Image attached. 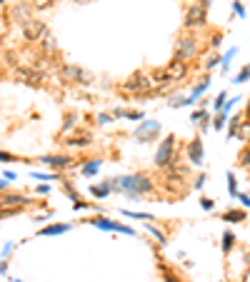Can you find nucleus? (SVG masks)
<instances>
[{
  "mask_svg": "<svg viewBox=\"0 0 250 282\" xmlns=\"http://www.w3.org/2000/svg\"><path fill=\"white\" fill-rule=\"evenodd\" d=\"M113 187L115 190H125V192H130V195H143V192H148L153 187V182H150L148 175L135 173V175H123V177L113 180Z\"/></svg>",
  "mask_w": 250,
  "mask_h": 282,
  "instance_id": "1",
  "label": "nucleus"
},
{
  "mask_svg": "<svg viewBox=\"0 0 250 282\" xmlns=\"http://www.w3.org/2000/svg\"><path fill=\"white\" fill-rule=\"evenodd\" d=\"M38 192H40V195H48V192H50V187H48V185H40V187H38Z\"/></svg>",
  "mask_w": 250,
  "mask_h": 282,
  "instance_id": "47",
  "label": "nucleus"
},
{
  "mask_svg": "<svg viewBox=\"0 0 250 282\" xmlns=\"http://www.w3.org/2000/svg\"><path fill=\"white\" fill-rule=\"evenodd\" d=\"M248 77H250V65H245L238 75H235V80H233V83L235 85H243V83H248Z\"/></svg>",
  "mask_w": 250,
  "mask_h": 282,
  "instance_id": "22",
  "label": "nucleus"
},
{
  "mask_svg": "<svg viewBox=\"0 0 250 282\" xmlns=\"http://www.w3.org/2000/svg\"><path fill=\"white\" fill-rule=\"evenodd\" d=\"M203 185H205V177L200 175V177H198V180L193 182V187H195V190H203Z\"/></svg>",
  "mask_w": 250,
  "mask_h": 282,
  "instance_id": "45",
  "label": "nucleus"
},
{
  "mask_svg": "<svg viewBox=\"0 0 250 282\" xmlns=\"http://www.w3.org/2000/svg\"><path fill=\"white\" fill-rule=\"evenodd\" d=\"M233 243H235V237H233V232H230V230H225V232H223V252H230Z\"/></svg>",
  "mask_w": 250,
  "mask_h": 282,
  "instance_id": "23",
  "label": "nucleus"
},
{
  "mask_svg": "<svg viewBox=\"0 0 250 282\" xmlns=\"http://www.w3.org/2000/svg\"><path fill=\"white\" fill-rule=\"evenodd\" d=\"M200 205H203V210H213V208H215V200H208V197H203V200H200Z\"/></svg>",
  "mask_w": 250,
  "mask_h": 282,
  "instance_id": "35",
  "label": "nucleus"
},
{
  "mask_svg": "<svg viewBox=\"0 0 250 282\" xmlns=\"http://www.w3.org/2000/svg\"><path fill=\"white\" fill-rule=\"evenodd\" d=\"M165 70L170 72V77H173V80H183V77L188 75V63H183V60H175V58H173V63H170L168 68H165Z\"/></svg>",
  "mask_w": 250,
  "mask_h": 282,
  "instance_id": "13",
  "label": "nucleus"
},
{
  "mask_svg": "<svg viewBox=\"0 0 250 282\" xmlns=\"http://www.w3.org/2000/svg\"><path fill=\"white\" fill-rule=\"evenodd\" d=\"M48 35V28H45V23L43 20H30V23H25L23 25V37L25 40H30V43H38V40H43Z\"/></svg>",
  "mask_w": 250,
  "mask_h": 282,
  "instance_id": "6",
  "label": "nucleus"
},
{
  "mask_svg": "<svg viewBox=\"0 0 250 282\" xmlns=\"http://www.w3.org/2000/svg\"><path fill=\"white\" fill-rule=\"evenodd\" d=\"M65 195H68V197H73V203H78V195H75V190H73L70 185H65Z\"/></svg>",
  "mask_w": 250,
  "mask_h": 282,
  "instance_id": "41",
  "label": "nucleus"
},
{
  "mask_svg": "<svg viewBox=\"0 0 250 282\" xmlns=\"http://www.w3.org/2000/svg\"><path fill=\"white\" fill-rule=\"evenodd\" d=\"M10 18H13L15 23H20V25L30 23V20H33V18H30V3H18L15 8H10Z\"/></svg>",
  "mask_w": 250,
  "mask_h": 282,
  "instance_id": "11",
  "label": "nucleus"
},
{
  "mask_svg": "<svg viewBox=\"0 0 250 282\" xmlns=\"http://www.w3.org/2000/svg\"><path fill=\"white\" fill-rule=\"evenodd\" d=\"M100 170V160H90V163L83 165V175H95Z\"/></svg>",
  "mask_w": 250,
  "mask_h": 282,
  "instance_id": "20",
  "label": "nucleus"
},
{
  "mask_svg": "<svg viewBox=\"0 0 250 282\" xmlns=\"http://www.w3.org/2000/svg\"><path fill=\"white\" fill-rule=\"evenodd\" d=\"M240 165H245V168H250V145L240 152Z\"/></svg>",
  "mask_w": 250,
  "mask_h": 282,
  "instance_id": "31",
  "label": "nucleus"
},
{
  "mask_svg": "<svg viewBox=\"0 0 250 282\" xmlns=\"http://www.w3.org/2000/svg\"><path fill=\"white\" fill-rule=\"evenodd\" d=\"M240 125H243L240 117H233V120H230V128H228V138H235V135L240 133Z\"/></svg>",
  "mask_w": 250,
  "mask_h": 282,
  "instance_id": "24",
  "label": "nucleus"
},
{
  "mask_svg": "<svg viewBox=\"0 0 250 282\" xmlns=\"http://www.w3.org/2000/svg\"><path fill=\"white\" fill-rule=\"evenodd\" d=\"M108 123H113V117H108L105 112H103V115H98V125H108Z\"/></svg>",
  "mask_w": 250,
  "mask_h": 282,
  "instance_id": "39",
  "label": "nucleus"
},
{
  "mask_svg": "<svg viewBox=\"0 0 250 282\" xmlns=\"http://www.w3.org/2000/svg\"><path fill=\"white\" fill-rule=\"evenodd\" d=\"M173 152H175V138L170 135V138H165V140L160 142V147H158V152H155V165H158V168L173 165Z\"/></svg>",
  "mask_w": 250,
  "mask_h": 282,
  "instance_id": "4",
  "label": "nucleus"
},
{
  "mask_svg": "<svg viewBox=\"0 0 250 282\" xmlns=\"http://www.w3.org/2000/svg\"><path fill=\"white\" fill-rule=\"evenodd\" d=\"M223 220H228V222H243L245 220V212L243 210H228L223 215Z\"/></svg>",
  "mask_w": 250,
  "mask_h": 282,
  "instance_id": "19",
  "label": "nucleus"
},
{
  "mask_svg": "<svg viewBox=\"0 0 250 282\" xmlns=\"http://www.w3.org/2000/svg\"><path fill=\"white\" fill-rule=\"evenodd\" d=\"M68 145H73V147H85V145H90V138H70Z\"/></svg>",
  "mask_w": 250,
  "mask_h": 282,
  "instance_id": "29",
  "label": "nucleus"
},
{
  "mask_svg": "<svg viewBox=\"0 0 250 282\" xmlns=\"http://www.w3.org/2000/svg\"><path fill=\"white\" fill-rule=\"evenodd\" d=\"M43 48L50 50V53L55 50V37H53V35H45V37H43Z\"/></svg>",
  "mask_w": 250,
  "mask_h": 282,
  "instance_id": "30",
  "label": "nucleus"
},
{
  "mask_svg": "<svg viewBox=\"0 0 250 282\" xmlns=\"http://www.w3.org/2000/svg\"><path fill=\"white\" fill-rule=\"evenodd\" d=\"M13 180H15V173H8L5 170L3 173V187H8V182H13Z\"/></svg>",
  "mask_w": 250,
  "mask_h": 282,
  "instance_id": "37",
  "label": "nucleus"
},
{
  "mask_svg": "<svg viewBox=\"0 0 250 282\" xmlns=\"http://www.w3.org/2000/svg\"><path fill=\"white\" fill-rule=\"evenodd\" d=\"M93 225L98 227V230H110V232H123V235H135L133 232V227H125V225H120V222H113V220H108V217H95L93 220Z\"/></svg>",
  "mask_w": 250,
  "mask_h": 282,
  "instance_id": "9",
  "label": "nucleus"
},
{
  "mask_svg": "<svg viewBox=\"0 0 250 282\" xmlns=\"http://www.w3.org/2000/svg\"><path fill=\"white\" fill-rule=\"evenodd\" d=\"M208 85H210V77H205V80H200V83H198V85L193 88V93H190L188 98H190V100L195 103V100H198V98H200V95H203V93L208 90Z\"/></svg>",
  "mask_w": 250,
  "mask_h": 282,
  "instance_id": "17",
  "label": "nucleus"
},
{
  "mask_svg": "<svg viewBox=\"0 0 250 282\" xmlns=\"http://www.w3.org/2000/svg\"><path fill=\"white\" fill-rule=\"evenodd\" d=\"M218 63H220L218 58H210V60H208V63H205V70H213V68H215Z\"/></svg>",
  "mask_w": 250,
  "mask_h": 282,
  "instance_id": "42",
  "label": "nucleus"
},
{
  "mask_svg": "<svg viewBox=\"0 0 250 282\" xmlns=\"http://www.w3.org/2000/svg\"><path fill=\"white\" fill-rule=\"evenodd\" d=\"M125 217H133V220H150L153 222V215L150 212H133V210H123Z\"/></svg>",
  "mask_w": 250,
  "mask_h": 282,
  "instance_id": "21",
  "label": "nucleus"
},
{
  "mask_svg": "<svg viewBox=\"0 0 250 282\" xmlns=\"http://www.w3.org/2000/svg\"><path fill=\"white\" fill-rule=\"evenodd\" d=\"M233 8H235V15H240V18L245 15V8H243L240 3H233Z\"/></svg>",
  "mask_w": 250,
  "mask_h": 282,
  "instance_id": "44",
  "label": "nucleus"
},
{
  "mask_svg": "<svg viewBox=\"0 0 250 282\" xmlns=\"http://www.w3.org/2000/svg\"><path fill=\"white\" fill-rule=\"evenodd\" d=\"M60 75L65 80H70V83H78V85H90V80H93V75L88 70H83L78 65H63L60 68Z\"/></svg>",
  "mask_w": 250,
  "mask_h": 282,
  "instance_id": "5",
  "label": "nucleus"
},
{
  "mask_svg": "<svg viewBox=\"0 0 250 282\" xmlns=\"http://www.w3.org/2000/svg\"><path fill=\"white\" fill-rule=\"evenodd\" d=\"M208 20V8L205 5H190L188 13H185V28L193 30V28H203Z\"/></svg>",
  "mask_w": 250,
  "mask_h": 282,
  "instance_id": "7",
  "label": "nucleus"
},
{
  "mask_svg": "<svg viewBox=\"0 0 250 282\" xmlns=\"http://www.w3.org/2000/svg\"><path fill=\"white\" fill-rule=\"evenodd\" d=\"M188 157H190V165H203V140L195 138L188 145Z\"/></svg>",
  "mask_w": 250,
  "mask_h": 282,
  "instance_id": "12",
  "label": "nucleus"
},
{
  "mask_svg": "<svg viewBox=\"0 0 250 282\" xmlns=\"http://www.w3.org/2000/svg\"><path fill=\"white\" fill-rule=\"evenodd\" d=\"M238 200H240L243 208H250V197H248V195H238Z\"/></svg>",
  "mask_w": 250,
  "mask_h": 282,
  "instance_id": "43",
  "label": "nucleus"
},
{
  "mask_svg": "<svg viewBox=\"0 0 250 282\" xmlns=\"http://www.w3.org/2000/svg\"><path fill=\"white\" fill-rule=\"evenodd\" d=\"M153 75H145V72H133L128 80L123 83V90L130 93V95H140V93H148L153 88Z\"/></svg>",
  "mask_w": 250,
  "mask_h": 282,
  "instance_id": "2",
  "label": "nucleus"
},
{
  "mask_svg": "<svg viewBox=\"0 0 250 282\" xmlns=\"http://www.w3.org/2000/svg\"><path fill=\"white\" fill-rule=\"evenodd\" d=\"M73 3H78V5H88V3H93V0H73Z\"/></svg>",
  "mask_w": 250,
  "mask_h": 282,
  "instance_id": "48",
  "label": "nucleus"
},
{
  "mask_svg": "<svg viewBox=\"0 0 250 282\" xmlns=\"http://www.w3.org/2000/svg\"><path fill=\"white\" fill-rule=\"evenodd\" d=\"M165 282H180L178 277H173V275H168V277H165Z\"/></svg>",
  "mask_w": 250,
  "mask_h": 282,
  "instance_id": "49",
  "label": "nucleus"
},
{
  "mask_svg": "<svg viewBox=\"0 0 250 282\" xmlns=\"http://www.w3.org/2000/svg\"><path fill=\"white\" fill-rule=\"evenodd\" d=\"M235 53H238V50H235V48H230V53H225V55H223V60H220V63H223V68H228V63L235 58Z\"/></svg>",
  "mask_w": 250,
  "mask_h": 282,
  "instance_id": "34",
  "label": "nucleus"
},
{
  "mask_svg": "<svg viewBox=\"0 0 250 282\" xmlns=\"http://www.w3.org/2000/svg\"><path fill=\"white\" fill-rule=\"evenodd\" d=\"M40 163H45L50 170H63V168H70L73 160L68 155H45V157H40Z\"/></svg>",
  "mask_w": 250,
  "mask_h": 282,
  "instance_id": "10",
  "label": "nucleus"
},
{
  "mask_svg": "<svg viewBox=\"0 0 250 282\" xmlns=\"http://www.w3.org/2000/svg\"><path fill=\"white\" fill-rule=\"evenodd\" d=\"M153 83H155V88H163V85L173 83V77H170L168 70H155V72H153Z\"/></svg>",
  "mask_w": 250,
  "mask_h": 282,
  "instance_id": "16",
  "label": "nucleus"
},
{
  "mask_svg": "<svg viewBox=\"0 0 250 282\" xmlns=\"http://www.w3.org/2000/svg\"><path fill=\"white\" fill-rule=\"evenodd\" d=\"M158 133H160V125L150 120V123H143V125L135 130V138H138V140H145L148 135H158Z\"/></svg>",
  "mask_w": 250,
  "mask_h": 282,
  "instance_id": "14",
  "label": "nucleus"
},
{
  "mask_svg": "<svg viewBox=\"0 0 250 282\" xmlns=\"http://www.w3.org/2000/svg\"><path fill=\"white\" fill-rule=\"evenodd\" d=\"M228 192L233 195V197H238L240 192H238V185H235V175L233 173H228Z\"/></svg>",
  "mask_w": 250,
  "mask_h": 282,
  "instance_id": "27",
  "label": "nucleus"
},
{
  "mask_svg": "<svg viewBox=\"0 0 250 282\" xmlns=\"http://www.w3.org/2000/svg\"><path fill=\"white\" fill-rule=\"evenodd\" d=\"M238 138H243V140H250V123H243V125H240V133H238Z\"/></svg>",
  "mask_w": 250,
  "mask_h": 282,
  "instance_id": "32",
  "label": "nucleus"
},
{
  "mask_svg": "<svg viewBox=\"0 0 250 282\" xmlns=\"http://www.w3.org/2000/svg\"><path fill=\"white\" fill-rule=\"evenodd\" d=\"M75 123H78V115H75V112H70V115L65 117V125H63V135H65L68 130H73V128H75Z\"/></svg>",
  "mask_w": 250,
  "mask_h": 282,
  "instance_id": "26",
  "label": "nucleus"
},
{
  "mask_svg": "<svg viewBox=\"0 0 250 282\" xmlns=\"http://www.w3.org/2000/svg\"><path fill=\"white\" fill-rule=\"evenodd\" d=\"M220 43H223V37H220V33H215L213 40H210V45H213V48H220Z\"/></svg>",
  "mask_w": 250,
  "mask_h": 282,
  "instance_id": "40",
  "label": "nucleus"
},
{
  "mask_svg": "<svg viewBox=\"0 0 250 282\" xmlns=\"http://www.w3.org/2000/svg\"><path fill=\"white\" fill-rule=\"evenodd\" d=\"M145 230H148V232H150V235H153V237L158 240V243H160V245H165V235H163V232H160L158 227H153V225L148 222V225H145Z\"/></svg>",
  "mask_w": 250,
  "mask_h": 282,
  "instance_id": "25",
  "label": "nucleus"
},
{
  "mask_svg": "<svg viewBox=\"0 0 250 282\" xmlns=\"http://www.w3.org/2000/svg\"><path fill=\"white\" fill-rule=\"evenodd\" d=\"M198 55V40H195V35L190 33V35H183L180 40H178V45H175V60H190V58H195Z\"/></svg>",
  "mask_w": 250,
  "mask_h": 282,
  "instance_id": "3",
  "label": "nucleus"
},
{
  "mask_svg": "<svg viewBox=\"0 0 250 282\" xmlns=\"http://www.w3.org/2000/svg\"><path fill=\"white\" fill-rule=\"evenodd\" d=\"M213 107H215V110H218V112H220V110H223V107H225V93H220V95H218V98H215V103H213Z\"/></svg>",
  "mask_w": 250,
  "mask_h": 282,
  "instance_id": "33",
  "label": "nucleus"
},
{
  "mask_svg": "<svg viewBox=\"0 0 250 282\" xmlns=\"http://www.w3.org/2000/svg\"><path fill=\"white\" fill-rule=\"evenodd\" d=\"M10 252H13V243H5V247H3V260H5Z\"/></svg>",
  "mask_w": 250,
  "mask_h": 282,
  "instance_id": "46",
  "label": "nucleus"
},
{
  "mask_svg": "<svg viewBox=\"0 0 250 282\" xmlns=\"http://www.w3.org/2000/svg\"><path fill=\"white\" fill-rule=\"evenodd\" d=\"M23 203H28V200L20 197V195H3V205H5V208H10V205H23Z\"/></svg>",
  "mask_w": 250,
  "mask_h": 282,
  "instance_id": "18",
  "label": "nucleus"
},
{
  "mask_svg": "<svg viewBox=\"0 0 250 282\" xmlns=\"http://www.w3.org/2000/svg\"><path fill=\"white\" fill-rule=\"evenodd\" d=\"M55 0H33V5L35 8H48V5H53Z\"/></svg>",
  "mask_w": 250,
  "mask_h": 282,
  "instance_id": "36",
  "label": "nucleus"
},
{
  "mask_svg": "<svg viewBox=\"0 0 250 282\" xmlns=\"http://www.w3.org/2000/svg\"><path fill=\"white\" fill-rule=\"evenodd\" d=\"M205 117V110H195L193 115H190V120H193V123H198V120H203Z\"/></svg>",
  "mask_w": 250,
  "mask_h": 282,
  "instance_id": "38",
  "label": "nucleus"
},
{
  "mask_svg": "<svg viewBox=\"0 0 250 282\" xmlns=\"http://www.w3.org/2000/svg\"><path fill=\"white\" fill-rule=\"evenodd\" d=\"M10 282H23V280H10Z\"/></svg>",
  "mask_w": 250,
  "mask_h": 282,
  "instance_id": "52",
  "label": "nucleus"
},
{
  "mask_svg": "<svg viewBox=\"0 0 250 282\" xmlns=\"http://www.w3.org/2000/svg\"><path fill=\"white\" fill-rule=\"evenodd\" d=\"M210 3H213V0H203V3H200V5H205V8H208V5H210Z\"/></svg>",
  "mask_w": 250,
  "mask_h": 282,
  "instance_id": "50",
  "label": "nucleus"
},
{
  "mask_svg": "<svg viewBox=\"0 0 250 282\" xmlns=\"http://www.w3.org/2000/svg\"><path fill=\"white\" fill-rule=\"evenodd\" d=\"M70 230V222H63V225H48V227H43L38 235L40 237H48V235H63V232H68Z\"/></svg>",
  "mask_w": 250,
  "mask_h": 282,
  "instance_id": "15",
  "label": "nucleus"
},
{
  "mask_svg": "<svg viewBox=\"0 0 250 282\" xmlns=\"http://www.w3.org/2000/svg\"><path fill=\"white\" fill-rule=\"evenodd\" d=\"M225 120H228V112H218V117H215L213 128H215V130H223V128H225Z\"/></svg>",
  "mask_w": 250,
  "mask_h": 282,
  "instance_id": "28",
  "label": "nucleus"
},
{
  "mask_svg": "<svg viewBox=\"0 0 250 282\" xmlns=\"http://www.w3.org/2000/svg\"><path fill=\"white\" fill-rule=\"evenodd\" d=\"M15 77L23 80L25 85H43V80H45V75L40 72V70H35V68H18L15 70Z\"/></svg>",
  "mask_w": 250,
  "mask_h": 282,
  "instance_id": "8",
  "label": "nucleus"
},
{
  "mask_svg": "<svg viewBox=\"0 0 250 282\" xmlns=\"http://www.w3.org/2000/svg\"><path fill=\"white\" fill-rule=\"evenodd\" d=\"M245 115H248V117H250V103H248V107H245Z\"/></svg>",
  "mask_w": 250,
  "mask_h": 282,
  "instance_id": "51",
  "label": "nucleus"
}]
</instances>
